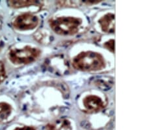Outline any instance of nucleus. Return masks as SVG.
Masks as SVG:
<instances>
[{"instance_id":"nucleus-1","label":"nucleus","mask_w":147,"mask_h":130,"mask_svg":"<svg viewBox=\"0 0 147 130\" xmlns=\"http://www.w3.org/2000/svg\"><path fill=\"white\" fill-rule=\"evenodd\" d=\"M75 68L84 72L100 70L105 67V60L101 54L93 51L82 52L73 59Z\"/></svg>"},{"instance_id":"nucleus-2","label":"nucleus","mask_w":147,"mask_h":130,"mask_svg":"<svg viewBox=\"0 0 147 130\" xmlns=\"http://www.w3.org/2000/svg\"><path fill=\"white\" fill-rule=\"evenodd\" d=\"M52 30L60 35H73L79 31L82 20L73 16H62L50 21Z\"/></svg>"},{"instance_id":"nucleus-3","label":"nucleus","mask_w":147,"mask_h":130,"mask_svg":"<svg viewBox=\"0 0 147 130\" xmlns=\"http://www.w3.org/2000/svg\"><path fill=\"white\" fill-rule=\"evenodd\" d=\"M41 51L37 48L25 47L21 49H13L9 53V59L12 63L20 65L34 62L40 55Z\"/></svg>"},{"instance_id":"nucleus-4","label":"nucleus","mask_w":147,"mask_h":130,"mask_svg":"<svg viewBox=\"0 0 147 130\" xmlns=\"http://www.w3.org/2000/svg\"><path fill=\"white\" fill-rule=\"evenodd\" d=\"M39 22V18L37 16L31 13H24L16 17L13 25L18 30H28L34 29Z\"/></svg>"},{"instance_id":"nucleus-5","label":"nucleus","mask_w":147,"mask_h":130,"mask_svg":"<svg viewBox=\"0 0 147 130\" xmlns=\"http://www.w3.org/2000/svg\"><path fill=\"white\" fill-rule=\"evenodd\" d=\"M85 108L90 112H97L104 108V103L102 99L96 95H88L83 100Z\"/></svg>"},{"instance_id":"nucleus-6","label":"nucleus","mask_w":147,"mask_h":130,"mask_svg":"<svg viewBox=\"0 0 147 130\" xmlns=\"http://www.w3.org/2000/svg\"><path fill=\"white\" fill-rule=\"evenodd\" d=\"M102 30L106 33L115 32V15L113 13H107L99 20Z\"/></svg>"},{"instance_id":"nucleus-7","label":"nucleus","mask_w":147,"mask_h":130,"mask_svg":"<svg viewBox=\"0 0 147 130\" xmlns=\"http://www.w3.org/2000/svg\"><path fill=\"white\" fill-rule=\"evenodd\" d=\"M47 130H72V127L68 120L60 119L49 124Z\"/></svg>"},{"instance_id":"nucleus-8","label":"nucleus","mask_w":147,"mask_h":130,"mask_svg":"<svg viewBox=\"0 0 147 130\" xmlns=\"http://www.w3.org/2000/svg\"><path fill=\"white\" fill-rule=\"evenodd\" d=\"M11 113V106L7 103H0V122L4 121Z\"/></svg>"},{"instance_id":"nucleus-9","label":"nucleus","mask_w":147,"mask_h":130,"mask_svg":"<svg viewBox=\"0 0 147 130\" xmlns=\"http://www.w3.org/2000/svg\"><path fill=\"white\" fill-rule=\"evenodd\" d=\"M9 5L15 8L24 7H28L31 5H34L39 3L36 1H10L8 2Z\"/></svg>"},{"instance_id":"nucleus-10","label":"nucleus","mask_w":147,"mask_h":130,"mask_svg":"<svg viewBox=\"0 0 147 130\" xmlns=\"http://www.w3.org/2000/svg\"><path fill=\"white\" fill-rule=\"evenodd\" d=\"M115 42L114 39H111L109 41L105 42L103 46L112 53H115Z\"/></svg>"},{"instance_id":"nucleus-11","label":"nucleus","mask_w":147,"mask_h":130,"mask_svg":"<svg viewBox=\"0 0 147 130\" xmlns=\"http://www.w3.org/2000/svg\"><path fill=\"white\" fill-rule=\"evenodd\" d=\"M6 77L5 68L4 64L0 61V84L4 81Z\"/></svg>"},{"instance_id":"nucleus-12","label":"nucleus","mask_w":147,"mask_h":130,"mask_svg":"<svg viewBox=\"0 0 147 130\" xmlns=\"http://www.w3.org/2000/svg\"><path fill=\"white\" fill-rule=\"evenodd\" d=\"M14 130H36L35 128L32 127H18V128H16Z\"/></svg>"},{"instance_id":"nucleus-13","label":"nucleus","mask_w":147,"mask_h":130,"mask_svg":"<svg viewBox=\"0 0 147 130\" xmlns=\"http://www.w3.org/2000/svg\"><path fill=\"white\" fill-rule=\"evenodd\" d=\"M101 1H98V0H96V1H94V0H88V1H84V3L87 4H97L98 3H100Z\"/></svg>"}]
</instances>
